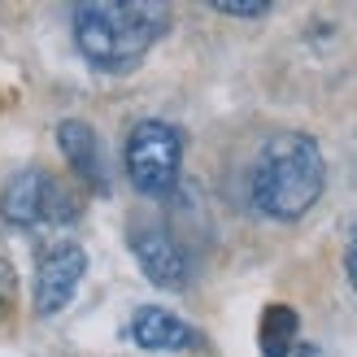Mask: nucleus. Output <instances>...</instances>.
Masks as SVG:
<instances>
[{
  "instance_id": "6",
  "label": "nucleus",
  "mask_w": 357,
  "mask_h": 357,
  "mask_svg": "<svg viewBox=\"0 0 357 357\" xmlns=\"http://www.w3.org/2000/svg\"><path fill=\"white\" fill-rule=\"evenodd\" d=\"M131 253L157 288H183L188 283V253L166 222H153V218L131 222Z\"/></svg>"
},
{
  "instance_id": "11",
  "label": "nucleus",
  "mask_w": 357,
  "mask_h": 357,
  "mask_svg": "<svg viewBox=\"0 0 357 357\" xmlns=\"http://www.w3.org/2000/svg\"><path fill=\"white\" fill-rule=\"evenodd\" d=\"M344 266H349V283L357 288V231H353V240H349V257H344Z\"/></svg>"
},
{
  "instance_id": "1",
  "label": "nucleus",
  "mask_w": 357,
  "mask_h": 357,
  "mask_svg": "<svg viewBox=\"0 0 357 357\" xmlns=\"http://www.w3.org/2000/svg\"><path fill=\"white\" fill-rule=\"evenodd\" d=\"M327 188V166L323 153L310 135L301 131H283L271 135L253 162L248 174V196H253V209L266 213L275 222H296L318 205V196Z\"/></svg>"
},
{
  "instance_id": "12",
  "label": "nucleus",
  "mask_w": 357,
  "mask_h": 357,
  "mask_svg": "<svg viewBox=\"0 0 357 357\" xmlns=\"http://www.w3.org/2000/svg\"><path fill=\"white\" fill-rule=\"evenodd\" d=\"M5 301H9V266L0 261V310H5Z\"/></svg>"
},
{
  "instance_id": "10",
  "label": "nucleus",
  "mask_w": 357,
  "mask_h": 357,
  "mask_svg": "<svg viewBox=\"0 0 357 357\" xmlns=\"http://www.w3.org/2000/svg\"><path fill=\"white\" fill-rule=\"evenodd\" d=\"M213 9L231 13V17H261L271 5H266V0H253V5H244V0H213Z\"/></svg>"
},
{
  "instance_id": "5",
  "label": "nucleus",
  "mask_w": 357,
  "mask_h": 357,
  "mask_svg": "<svg viewBox=\"0 0 357 357\" xmlns=\"http://www.w3.org/2000/svg\"><path fill=\"white\" fill-rule=\"evenodd\" d=\"M87 275V253L83 244L75 240H61V244H48L40 261H35V314H61L79 292V279Z\"/></svg>"
},
{
  "instance_id": "2",
  "label": "nucleus",
  "mask_w": 357,
  "mask_h": 357,
  "mask_svg": "<svg viewBox=\"0 0 357 357\" xmlns=\"http://www.w3.org/2000/svg\"><path fill=\"white\" fill-rule=\"evenodd\" d=\"M170 9L162 0H87L75 9V44L96 70L122 75L166 35Z\"/></svg>"
},
{
  "instance_id": "7",
  "label": "nucleus",
  "mask_w": 357,
  "mask_h": 357,
  "mask_svg": "<svg viewBox=\"0 0 357 357\" xmlns=\"http://www.w3.org/2000/svg\"><path fill=\"white\" fill-rule=\"evenodd\" d=\"M131 340L139 349H157V353H178V349H192L201 335H196L178 314L162 310V305H144L135 310L131 318Z\"/></svg>"
},
{
  "instance_id": "13",
  "label": "nucleus",
  "mask_w": 357,
  "mask_h": 357,
  "mask_svg": "<svg viewBox=\"0 0 357 357\" xmlns=\"http://www.w3.org/2000/svg\"><path fill=\"white\" fill-rule=\"evenodd\" d=\"M296 357H323V353H318V344H296Z\"/></svg>"
},
{
  "instance_id": "8",
  "label": "nucleus",
  "mask_w": 357,
  "mask_h": 357,
  "mask_svg": "<svg viewBox=\"0 0 357 357\" xmlns=\"http://www.w3.org/2000/svg\"><path fill=\"white\" fill-rule=\"evenodd\" d=\"M57 144H61V157L70 162V170H75L83 183H92V188L105 192V162H100L96 131L87 127V122H79V118H66L57 127Z\"/></svg>"
},
{
  "instance_id": "9",
  "label": "nucleus",
  "mask_w": 357,
  "mask_h": 357,
  "mask_svg": "<svg viewBox=\"0 0 357 357\" xmlns=\"http://www.w3.org/2000/svg\"><path fill=\"white\" fill-rule=\"evenodd\" d=\"M296 331H301V318H296L292 305H266L261 323H257L261 357H292L296 353Z\"/></svg>"
},
{
  "instance_id": "3",
  "label": "nucleus",
  "mask_w": 357,
  "mask_h": 357,
  "mask_svg": "<svg viewBox=\"0 0 357 357\" xmlns=\"http://www.w3.org/2000/svg\"><path fill=\"white\" fill-rule=\"evenodd\" d=\"M183 166V131L144 118L127 135V178L139 196H166Z\"/></svg>"
},
{
  "instance_id": "4",
  "label": "nucleus",
  "mask_w": 357,
  "mask_h": 357,
  "mask_svg": "<svg viewBox=\"0 0 357 357\" xmlns=\"http://www.w3.org/2000/svg\"><path fill=\"white\" fill-rule=\"evenodd\" d=\"M79 213V196L48 170H22L0 188V218L13 227H48L70 222Z\"/></svg>"
}]
</instances>
